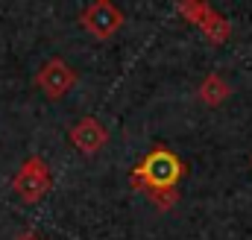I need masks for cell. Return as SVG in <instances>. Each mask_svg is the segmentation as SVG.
Returning <instances> with one entry per match:
<instances>
[{
  "mask_svg": "<svg viewBox=\"0 0 252 240\" xmlns=\"http://www.w3.org/2000/svg\"><path fill=\"white\" fill-rule=\"evenodd\" d=\"M226 97H229V85H226L217 73H211V76L199 85V100L208 103V106H220Z\"/></svg>",
  "mask_w": 252,
  "mask_h": 240,
  "instance_id": "cell-6",
  "label": "cell"
},
{
  "mask_svg": "<svg viewBox=\"0 0 252 240\" xmlns=\"http://www.w3.org/2000/svg\"><path fill=\"white\" fill-rule=\"evenodd\" d=\"M182 173H185V164H182V158H179L173 150H167V147H153V150L144 155V161L138 164L135 181L147 184L150 190H173V184H179Z\"/></svg>",
  "mask_w": 252,
  "mask_h": 240,
  "instance_id": "cell-1",
  "label": "cell"
},
{
  "mask_svg": "<svg viewBox=\"0 0 252 240\" xmlns=\"http://www.w3.org/2000/svg\"><path fill=\"white\" fill-rule=\"evenodd\" d=\"M106 141H109V132L103 129V123L97 118H82L70 126V144L85 155L100 152L106 147Z\"/></svg>",
  "mask_w": 252,
  "mask_h": 240,
  "instance_id": "cell-5",
  "label": "cell"
},
{
  "mask_svg": "<svg viewBox=\"0 0 252 240\" xmlns=\"http://www.w3.org/2000/svg\"><path fill=\"white\" fill-rule=\"evenodd\" d=\"M35 85H38L50 100H59V97H64V94L76 85V70H73L64 59H50V61H44L41 70L35 73Z\"/></svg>",
  "mask_w": 252,
  "mask_h": 240,
  "instance_id": "cell-4",
  "label": "cell"
},
{
  "mask_svg": "<svg viewBox=\"0 0 252 240\" xmlns=\"http://www.w3.org/2000/svg\"><path fill=\"white\" fill-rule=\"evenodd\" d=\"M15 240H41V238H38L35 232H24V235H18Z\"/></svg>",
  "mask_w": 252,
  "mask_h": 240,
  "instance_id": "cell-7",
  "label": "cell"
},
{
  "mask_svg": "<svg viewBox=\"0 0 252 240\" xmlns=\"http://www.w3.org/2000/svg\"><path fill=\"white\" fill-rule=\"evenodd\" d=\"M79 24L94 35V38H112L121 27H124V12L121 6H115L112 0H97L91 6L82 9Z\"/></svg>",
  "mask_w": 252,
  "mask_h": 240,
  "instance_id": "cell-3",
  "label": "cell"
},
{
  "mask_svg": "<svg viewBox=\"0 0 252 240\" xmlns=\"http://www.w3.org/2000/svg\"><path fill=\"white\" fill-rule=\"evenodd\" d=\"M12 187H15V193H18L24 202H38V199H44L47 190H50V170H47L44 158H38V155L27 158L24 167L15 173Z\"/></svg>",
  "mask_w": 252,
  "mask_h": 240,
  "instance_id": "cell-2",
  "label": "cell"
}]
</instances>
